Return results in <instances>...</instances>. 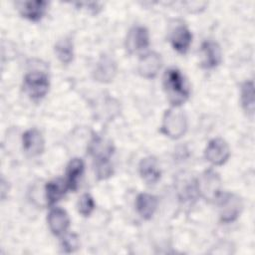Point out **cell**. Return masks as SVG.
Instances as JSON below:
<instances>
[{
  "mask_svg": "<svg viewBox=\"0 0 255 255\" xmlns=\"http://www.w3.org/2000/svg\"><path fill=\"white\" fill-rule=\"evenodd\" d=\"M196 189L206 200L217 199L221 194L218 174L212 170H206L197 181Z\"/></svg>",
  "mask_w": 255,
  "mask_h": 255,
  "instance_id": "5",
  "label": "cell"
},
{
  "mask_svg": "<svg viewBox=\"0 0 255 255\" xmlns=\"http://www.w3.org/2000/svg\"><path fill=\"white\" fill-rule=\"evenodd\" d=\"M157 207V198L148 193H140L135 199V208L141 218L148 220L152 217Z\"/></svg>",
  "mask_w": 255,
  "mask_h": 255,
  "instance_id": "16",
  "label": "cell"
},
{
  "mask_svg": "<svg viewBox=\"0 0 255 255\" xmlns=\"http://www.w3.org/2000/svg\"><path fill=\"white\" fill-rule=\"evenodd\" d=\"M22 143L25 152L30 156H37L41 154L45 146L43 135L36 128L28 129L23 133Z\"/></svg>",
  "mask_w": 255,
  "mask_h": 255,
  "instance_id": "10",
  "label": "cell"
},
{
  "mask_svg": "<svg viewBox=\"0 0 255 255\" xmlns=\"http://www.w3.org/2000/svg\"><path fill=\"white\" fill-rule=\"evenodd\" d=\"M204 156L211 164L222 165L230 156V148L224 139L213 138L208 142L204 151Z\"/></svg>",
  "mask_w": 255,
  "mask_h": 255,
  "instance_id": "6",
  "label": "cell"
},
{
  "mask_svg": "<svg viewBox=\"0 0 255 255\" xmlns=\"http://www.w3.org/2000/svg\"><path fill=\"white\" fill-rule=\"evenodd\" d=\"M187 129V118L178 108L173 107L164 113L160 130L166 136L176 139L181 137Z\"/></svg>",
  "mask_w": 255,
  "mask_h": 255,
  "instance_id": "2",
  "label": "cell"
},
{
  "mask_svg": "<svg viewBox=\"0 0 255 255\" xmlns=\"http://www.w3.org/2000/svg\"><path fill=\"white\" fill-rule=\"evenodd\" d=\"M62 249L66 253H71L76 251L79 248L80 241L79 237L75 233H70L67 234L63 239H62Z\"/></svg>",
  "mask_w": 255,
  "mask_h": 255,
  "instance_id": "24",
  "label": "cell"
},
{
  "mask_svg": "<svg viewBox=\"0 0 255 255\" xmlns=\"http://www.w3.org/2000/svg\"><path fill=\"white\" fill-rule=\"evenodd\" d=\"M163 87L168 102L179 107L189 98L190 89L182 73L176 68H169L163 75Z\"/></svg>",
  "mask_w": 255,
  "mask_h": 255,
  "instance_id": "1",
  "label": "cell"
},
{
  "mask_svg": "<svg viewBox=\"0 0 255 255\" xmlns=\"http://www.w3.org/2000/svg\"><path fill=\"white\" fill-rule=\"evenodd\" d=\"M169 41L176 52L185 54L191 45L192 34L184 24H178L171 30Z\"/></svg>",
  "mask_w": 255,
  "mask_h": 255,
  "instance_id": "8",
  "label": "cell"
},
{
  "mask_svg": "<svg viewBox=\"0 0 255 255\" xmlns=\"http://www.w3.org/2000/svg\"><path fill=\"white\" fill-rule=\"evenodd\" d=\"M240 99L243 110L249 114L253 115L254 113V84L253 81H247L242 84L240 91Z\"/></svg>",
  "mask_w": 255,
  "mask_h": 255,
  "instance_id": "21",
  "label": "cell"
},
{
  "mask_svg": "<svg viewBox=\"0 0 255 255\" xmlns=\"http://www.w3.org/2000/svg\"><path fill=\"white\" fill-rule=\"evenodd\" d=\"M200 55L201 66L207 70L217 67L222 60L221 49L219 45L212 40H206L201 44Z\"/></svg>",
  "mask_w": 255,
  "mask_h": 255,
  "instance_id": "7",
  "label": "cell"
},
{
  "mask_svg": "<svg viewBox=\"0 0 255 255\" xmlns=\"http://www.w3.org/2000/svg\"><path fill=\"white\" fill-rule=\"evenodd\" d=\"M25 93L34 101L43 99L50 88L48 76L42 72H30L24 77L23 83Z\"/></svg>",
  "mask_w": 255,
  "mask_h": 255,
  "instance_id": "3",
  "label": "cell"
},
{
  "mask_svg": "<svg viewBox=\"0 0 255 255\" xmlns=\"http://www.w3.org/2000/svg\"><path fill=\"white\" fill-rule=\"evenodd\" d=\"M117 74V64L109 56H103L95 69L94 77L101 83H109L113 81Z\"/></svg>",
  "mask_w": 255,
  "mask_h": 255,
  "instance_id": "15",
  "label": "cell"
},
{
  "mask_svg": "<svg viewBox=\"0 0 255 255\" xmlns=\"http://www.w3.org/2000/svg\"><path fill=\"white\" fill-rule=\"evenodd\" d=\"M55 53L62 64L68 65L74 58V45L70 38L59 40L55 45Z\"/></svg>",
  "mask_w": 255,
  "mask_h": 255,
  "instance_id": "20",
  "label": "cell"
},
{
  "mask_svg": "<svg viewBox=\"0 0 255 255\" xmlns=\"http://www.w3.org/2000/svg\"><path fill=\"white\" fill-rule=\"evenodd\" d=\"M219 216L224 223H230L236 220L243 208L241 198L233 193L220 194L219 197Z\"/></svg>",
  "mask_w": 255,
  "mask_h": 255,
  "instance_id": "4",
  "label": "cell"
},
{
  "mask_svg": "<svg viewBox=\"0 0 255 255\" xmlns=\"http://www.w3.org/2000/svg\"><path fill=\"white\" fill-rule=\"evenodd\" d=\"M127 49L129 53H136L146 49L149 45V34L145 27L135 26L128 34Z\"/></svg>",
  "mask_w": 255,
  "mask_h": 255,
  "instance_id": "9",
  "label": "cell"
},
{
  "mask_svg": "<svg viewBox=\"0 0 255 255\" xmlns=\"http://www.w3.org/2000/svg\"><path fill=\"white\" fill-rule=\"evenodd\" d=\"M47 220L51 232L56 236L64 234L70 226V218L68 213L66 210L60 207L52 208L48 214Z\"/></svg>",
  "mask_w": 255,
  "mask_h": 255,
  "instance_id": "11",
  "label": "cell"
},
{
  "mask_svg": "<svg viewBox=\"0 0 255 255\" xmlns=\"http://www.w3.org/2000/svg\"><path fill=\"white\" fill-rule=\"evenodd\" d=\"M84 161L81 158H73L69 162L66 170V182L70 190H76L78 187L79 179L84 172Z\"/></svg>",
  "mask_w": 255,
  "mask_h": 255,
  "instance_id": "18",
  "label": "cell"
},
{
  "mask_svg": "<svg viewBox=\"0 0 255 255\" xmlns=\"http://www.w3.org/2000/svg\"><path fill=\"white\" fill-rule=\"evenodd\" d=\"M69 189L66 180L63 179H55L52 181L47 182L45 187L46 193V200L49 205H53L58 202Z\"/></svg>",
  "mask_w": 255,
  "mask_h": 255,
  "instance_id": "17",
  "label": "cell"
},
{
  "mask_svg": "<svg viewBox=\"0 0 255 255\" xmlns=\"http://www.w3.org/2000/svg\"><path fill=\"white\" fill-rule=\"evenodd\" d=\"M160 55L156 53H147L140 58L138 62V73L140 76L146 79H150L156 76L157 72L161 67Z\"/></svg>",
  "mask_w": 255,
  "mask_h": 255,
  "instance_id": "13",
  "label": "cell"
},
{
  "mask_svg": "<svg viewBox=\"0 0 255 255\" xmlns=\"http://www.w3.org/2000/svg\"><path fill=\"white\" fill-rule=\"evenodd\" d=\"M89 150L95 160L110 159L113 153V144L110 141H106L100 136L94 137L90 143Z\"/></svg>",
  "mask_w": 255,
  "mask_h": 255,
  "instance_id": "19",
  "label": "cell"
},
{
  "mask_svg": "<svg viewBox=\"0 0 255 255\" xmlns=\"http://www.w3.org/2000/svg\"><path fill=\"white\" fill-rule=\"evenodd\" d=\"M48 3L46 1H24L18 3V9L20 14L30 20V21H39L46 13Z\"/></svg>",
  "mask_w": 255,
  "mask_h": 255,
  "instance_id": "12",
  "label": "cell"
},
{
  "mask_svg": "<svg viewBox=\"0 0 255 255\" xmlns=\"http://www.w3.org/2000/svg\"><path fill=\"white\" fill-rule=\"evenodd\" d=\"M78 208L83 216H89L95 209L94 198L89 193L83 194L78 202Z\"/></svg>",
  "mask_w": 255,
  "mask_h": 255,
  "instance_id": "22",
  "label": "cell"
},
{
  "mask_svg": "<svg viewBox=\"0 0 255 255\" xmlns=\"http://www.w3.org/2000/svg\"><path fill=\"white\" fill-rule=\"evenodd\" d=\"M113 173L110 159L96 160V174L99 179H106Z\"/></svg>",
  "mask_w": 255,
  "mask_h": 255,
  "instance_id": "23",
  "label": "cell"
},
{
  "mask_svg": "<svg viewBox=\"0 0 255 255\" xmlns=\"http://www.w3.org/2000/svg\"><path fill=\"white\" fill-rule=\"evenodd\" d=\"M138 169L141 178L147 184H155L160 179L161 171L159 169L156 159L151 156L142 158L139 162Z\"/></svg>",
  "mask_w": 255,
  "mask_h": 255,
  "instance_id": "14",
  "label": "cell"
}]
</instances>
